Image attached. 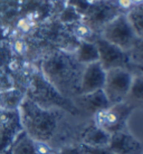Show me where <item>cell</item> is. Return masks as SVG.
<instances>
[{
	"label": "cell",
	"instance_id": "7a4b0ae2",
	"mask_svg": "<svg viewBox=\"0 0 143 154\" xmlns=\"http://www.w3.org/2000/svg\"><path fill=\"white\" fill-rule=\"evenodd\" d=\"M18 111L23 130L31 139L46 143L53 140L61 117L59 109L44 108L25 96Z\"/></svg>",
	"mask_w": 143,
	"mask_h": 154
},
{
	"label": "cell",
	"instance_id": "5bb4252c",
	"mask_svg": "<svg viewBox=\"0 0 143 154\" xmlns=\"http://www.w3.org/2000/svg\"><path fill=\"white\" fill-rule=\"evenodd\" d=\"M25 96H26L25 89H21L17 86L1 91L0 92V109H7V111L18 109Z\"/></svg>",
	"mask_w": 143,
	"mask_h": 154
},
{
	"label": "cell",
	"instance_id": "9a60e30c",
	"mask_svg": "<svg viewBox=\"0 0 143 154\" xmlns=\"http://www.w3.org/2000/svg\"><path fill=\"white\" fill-rule=\"evenodd\" d=\"M74 56L79 64L84 66L98 62L97 47L94 44V42H89V40H81Z\"/></svg>",
	"mask_w": 143,
	"mask_h": 154
},
{
	"label": "cell",
	"instance_id": "603a6c76",
	"mask_svg": "<svg viewBox=\"0 0 143 154\" xmlns=\"http://www.w3.org/2000/svg\"><path fill=\"white\" fill-rule=\"evenodd\" d=\"M131 2L133 5H134V4H140V2H143V0H131Z\"/></svg>",
	"mask_w": 143,
	"mask_h": 154
},
{
	"label": "cell",
	"instance_id": "ffe728a7",
	"mask_svg": "<svg viewBox=\"0 0 143 154\" xmlns=\"http://www.w3.org/2000/svg\"><path fill=\"white\" fill-rule=\"evenodd\" d=\"M11 87H15V79L0 64V92Z\"/></svg>",
	"mask_w": 143,
	"mask_h": 154
},
{
	"label": "cell",
	"instance_id": "7402d4cb",
	"mask_svg": "<svg viewBox=\"0 0 143 154\" xmlns=\"http://www.w3.org/2000/svg\"><path fill=\"white\" fill-rule=\"evenodd\" d=\"M54 154H83V150L82 146H68L61 151H56Z\"/></svg>",
	"mask_w": 143,
	"mask_h": 154
},
{
	"label": "cell",
	"instance_id": "6da1fadb",
	"mask_svg": "<svg viewBox=\"0 0 143 154\" xmlns=\"http://www.w3.org/2000/svg\"><path fill=\"white\" fill-rule=\"evenodd\" d=\"M83 69L84 65L79 64L74 55L57 50L44 58L40 72L61 94L73 100L79 92Z\"/></svg>",
	"mask_w": 143,
	"mask_h": 154
},
{
	"label": "cell",
	"instance_id": "277c9868",
	"mask_svg": "<svg viewBox=\"0 0 143 154\" xmlns=\"http://www.w3.org/2000/svg\"><path fill=\"white\" fill-rule=\"evenodd\" d=\"M135 106L128 100L121 102L98 111L93 115V123L96 126L103 128L104 131L112 135L117 132L126 130L129 117L134 111Z\"/></svg>",
	"mask_w": 143,
	"mask_h": 154
},
{
	"label": "cell",
	"instance_id": "e0dca14e",
	"mask_svg": "<svg viewBox=\"0 0 143 154\" xmlns=\"http://www.w3.org/2000/svg\"><path fill=\"white\" fill-rule=\"evenodd\" d=\"M125 14L138 38H143V2L132 5Z\"/></svg>",
	"mask_w": 143,
	"mask_h": 154
},
{
	"label": "cell",
	"instance_id": "9c48e42d",
	"mask_svg": "<svg viewBox=\"0 0 143 154\" xmlns=\"http://www.w3.org/2000/svg\"><path fill=\"white\" fill-rule=\"evenodd\" d=\"M23 131L18 109H0V154L9 150L16 136Z\"/></svg>",
	"mask_w": 143,
	"mask_h": 154
},
{
	"label": "cell",
	"instance_id": "5b68a950",
	"mask_svg": "<svg viewBox=\"0 0 143 154\" xmlns=\"http://www.w3.org/2000/svg\"><path fill=\"white\" fill-rule=\"evenodd\" d=\"M101 37L114 44L125 51H129L138 40V36L129 21L126 14L121 12L113 18L101 31Z\"/></svg>",
	"mask_w": 143,
	"mask_h": 154
},
{
	"label": "cell",
	"instance_id": "30bf717a",
	"mask_svg": "<svg viewBox=\"0 0 143 154\" xmlns=\"http://www.w3.org/2000/svg\"><path fill=\"white\" fill-rule=\"evenodd\" d=\"M105 75H106V70L102 67V65L98 62L84 66L81 77L78 95L89 94V93L103 89L105 83Z\"/></svg>",
	"mask_w": 143,
	"mask_h": 154
},
{
	"label": "cell",
	"instance_id": "52a82bcc",
	"mask_svg": "<svg viewBox=\"0 0 143 154\" xmlns=\"http://www.w3.org/2000/svg\"><path fill=\"white\" fill-rule=\"evenodd\" d=\"M132 78L133 73L126 68H113L106 70L103 92L110 104H119L126 100Z\"/></svg>",
	"mask_w": 143,
	"mask_h": 154
},
{
	"label": "cell",
	"instance_id": "2e32d148",
	"mask_svg": "<svg viewBox=\"0 0 143 154\" xmlns=\"http://www.w3.org/2000/svg\"><path fill=\"white\" fill-rule=\"evenodd\" d=\"M9 151L10 154H37L36 141L23 130L16 136Z\"/></svg>",
	"mask_w": 143,
	"mask_h": 154
},
{
	"label": "cell",
	"instance_id": "8992f818",
	"mask_svg": "<svg viewBox=\"0 0 143 154\" xmlns=\"http://www.w3.org/2000/svg\"><path fill=\"white\" fill-rule=\"evenodd\" d=\"M117 0H97L89 4L84 15V23L89 30L101 32L113 18L121 14Z\"/></svg>",
	"mask_w": 143,
	"mask_h": 154
},
{
	"label": "cell",
	"instance_id": "7c38bea8",
	"mask_svg": "<svg viewBox=\"0 0 143 154\" xmlns=\"http://www.w3.org/2000/svg\"><path fill=\"white\" fill-rule=\"evenodd\" d=\"M72 100L78 109V112L84 111L86 113H91L92 115H94L98 111H102L111 106L103 89L89 93V94H79V95H76Z\"/></svg>",
	"mask_w": 143,
	"mask_h": 154
},
{
	"label": "cell",
	"instance_id": "4fadbf2b",
	"mask_svg": "<svg viewBox=\"0 0 143 154\" xmlns=\"http://www.w3.org/2000/svg\"><path fill=\"white\" fill-rule=\"evenodd\" d=\"M111 134L94 123L86 127L82 133V144L89 147H107Z\"/></svg>",
	"mask_w": 143,
	"mask_h": 154
},
{
	"label": "cell",
	"instance_id": "d6986e66",
	"mask_svg": "<svg viewBox=\"0 0 143 154\" xmlns=\"http://www.w3.org/2000/svg\"><path fill=\"white\" fill-rule=\"evenodd\" d=\"M129 59L133 67H143V38H139L128 51Z\"/></svg>",
	"mask_w": 143,
	"mask_h": 154
},
{
	"label": "cell",
	"instance_id": "8fae6325",
	"mask_svg": "<svg viewBox=\"0 0 143 154\" xmlns=\"http://www.w3.org/2000/svg\"><path fill=\"white\" fill-rule=\"evenodd\" d=\"M107 147L116 154H143V144L128 130L111 135Z\"/></svg>",
	"mask_w": 143,
	"mask_h": 154
},
{
	"label": "cell",
	"instance_id": "cb8c5ba5",
	"mask_svg": "<svg viewBox=\"0 0 143 154\" xmlns=\"http://www.w3.org/2000/svg\"><path fill=\"white\" fill-rule=\"evenodd\" d=\"M134 68H136V69L139 70V73H142L143 74V67H134Z\"/></svg>",
	"mask_w": 143,
	"mask_h": 154
},
{
	"label": "cell",
	"instance_id": "ba28073f",
	"mask_svg": "<svg viewBox=\"0 0 143 154\" xmlns=\"http://www.w3.org/2000/svg\"><path fill=\"white\" fill-rule=\"evenodd\" d=\"M94 44L98 50V63L105 70L113 68H126L131 70L132 65L129 59L128 51L111 44L101 36L95 38Z\"/></svg>",
	"mask_w": 143,
	"mask_h": 154
},
{
	"label": "cell",
	"instance_id": "ac0fdd59",
	"mask_svg": "<svg viewBox=\"0 0 143 154\" xmlns=\"http://www.w3.org/2000/svg\"><path fill=\"white\" fill-rule=\"evenodd\" d=\"M129 103L136 106L139 103H143V74L138 73L136 75H133L131 83V87L129 91V94L126 96V100Z\"/></svg>",
	"mask_w": 143,
	"mask_h": 154
},
{
	"label": "cell",
	"instance_id": "3957f363",
	"mask_svg": "<svg viewBox=\"0 0 143 154\" xmlns=\"http://www.w3.org/2000/svg\"><path fill=\"white\" fill-rule=\"evenodd\" d=\"M26 96L36 104L47 109H64L72 114H77L78 109L73 100L58 92L44 77L40 70L31 73L25 88Z\"/></svg>",
	"mask_w": 143,
	"mask_h": 154
},
{
	"label": "cell",
	"instance_id": "44dd1931",
	"mask_svg": "<svg viewBox=\"0 0 143 154\" xmlns=\"http://www.w3.org/2000/svg\"><path fill=\"white\" fill-rule=\"evenodd\" d=\"M83 151L89 154H116L108 147H89L85 145H81Z\"/></svg>",
	"mask_w": 143,
	"mask_h": 154
}]
</instances>
